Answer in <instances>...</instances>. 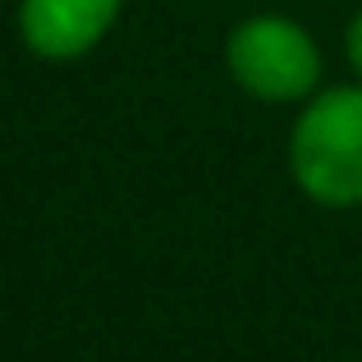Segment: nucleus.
<instances>
[{
    "label": "nucleus",
    "mask_w": 362,
    "mask_h": 362,
    "mask_svg": "<svg viewBox=\"0 0 362 362\" xmlns=\"http://www.w3.org/2000/svg\"><path fill=\"white\" fill-rule=\"evenodd\" d=\"M289 175L321 206H362V83L308 97L289 133Z\"/></svg>",
    "instance_id": "f257e3e1"
},
{
    "label": "nucleus",
    "mask_w": 362,
    "mask_h": 362,
    "mask_svg": "<svg viewBox=\"0 0 362 362\" xmlns=\"http://www.w3.org/2000/svg\"><path fill=\"white\" fill-rule=\"evenodd\" d=\"M225 69L257 101H308L321 83V51L289 14H252L225 42Z\"/></svg>",
    "instance_id": "f03ea898"
},
{
    "label": "nucleus",
    "mask_w": 362,
    "mask_h": 362,
    "mask_svg": "<svg viewBox=\"0 0 362 362\" xmlns=\"http://www.w3.org/2000/svg\"><path fill=\"white\" fill-rule=\"evenodd\" d=\"M124 0H18L23 46L42 60H78L115 28Z\"/></svg>",
    "instance_id": "7ed1b4c3"
},
{
    "label": "nucleus",
    "mask_w": 362,
    "mask_h": 362,
    "mask_svg": "<svg viewBox=\"0 0 362 362\" xmlns=\"http://www.w3.org/2000/svg\"><path fill=\"white\" fill-rule=\"evenodd\" d=\"M344 55H349V64H354V74L362 78V14H354V23H349V33H344Z\"/></svg>",
    "instance_id": "20e7f679"
}]
</instances>
